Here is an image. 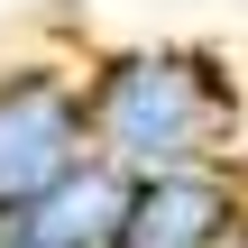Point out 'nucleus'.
<instances>
[{
	"mask_svg": "<svg viewBox=\"0 0 248 248\" xmlns=\"http://www.w3.org/2000/svg\"><path fill=\"white\" fill-rule=\"evenodd\" d=\"M239 74L221 46H110L83 74V138L110 175L221 166L239 138Z\"/></svg>",
	"mask_w": 248,
	"mask_h": 248,
	"instance_id": "obj_1",
	"label": "nucleus"
},
{
	"mask_svg": "<svg viewBox=\"0 0 248 248\" xmlns=\"http://www.w3.org/2000/svg\"><path fill=\"white\" fill-rule=\"evenodd\" d=\"M83 156H92V138H83V74L55 64V55L9 64L0 74V212L37 202Z\"/></svg>",
	"mask_w": 248,
	"mask_h": 248,
	"instance_id": "obj_2",
	"label": "nucleus"
},
{
	"mask_svg": "<svg viewBox=\"0 0 248 248\" xmlns=\"http://www.w3.org/2000/svg\"><path fill=\"white\" fill-rule=\"evenodd\" d=\"M110 248H248V184L230 175V166L120 175Z\"/></svg>",
	"mask_w": 248,
	"mask_h": 248,
	"instance_id": "obj_3",
	"label": "nucleus"
},
{
	"mask_svg": "<svg viewBox=\"0 0 248 248\" xmlns=\"http://www.w3.org/2000/svg\"><path fill=\"white\" fill-rule=\"evenodd\" d=\"M110 202H120V175L101 156H83L64 184H46L37 202L0 212L9 248H110Z\"/></svg>",
	"mask_w": 248,
	"mask_h": 248,
	"instance_id": "obj_4",
	"label": "nucleus"
},
{
	"mask_svg": "<svg viewBox=\"0 0 248 248\" xmlns=\"http://www.w3.org/2000/svg\"><path fill=\"white\" fill-rule=\"evenodd\" d=\"M0 248H9V230H0Z\"/></svg>",
	"mask_w": 248,
	"mask_h": 248,
	"instance_id": "obj_5",
	"label": "nucleus"
}]
</instances>
